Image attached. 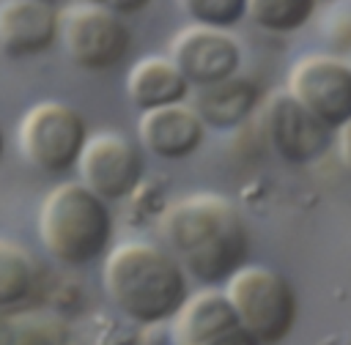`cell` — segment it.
Wrapping results in <instances>:
<instances>
[{"label":"cell","instance_id":"cell-10","mask_svg":"<svg viewBox=\"0 0 351 345\" xmlns=\"http://www.w3.org/2000/svg\"><path fill=\"white\" fill-rule=\"evenodd\" d=\"M170 58L192 82V88H208L239 74L241 44L230 30L192 22L173 36Z\"/></svg>","mask_w":351,"mask_h":345},{"label":"cell","instance_id":"cell-18","mask_svg":"<svg viewBox=\"0 0 351 345\" xmlns=\"http://www.w3.org/2000/svg\"><path fill=\"white\" fill-rule=\"evenodd\" d=\"M176 3L189 22L206 27H222V30H230L241 19H247V8H250V0H176Z\"/></svg>","mask_w":351,"mask_h":345},{"label":"cell","instance_id":"cell-8","mask_svg":"<svg viewBox=\"0 0 351 345\" xmlns=\"http://www.w3.org/2000/svg\"><path fill=\"white\" fill-rule=\"evenodd\" d=\"M288 90L332 131L351 120V63L335 55H307L291 66Z\"/></svg>","mask_w":351,"mask_h":345},{"label":"cell","instance_id":"cell-20","mask_svg":"<svg viewBox=\"0 0 351 345\" xmlns=\"http://www.w3.org/2000/svg\"><path fill=\"white\" fill-rule=\"evenodd\" d=\"M337 131H340L337 134V153H340V162L346 164V170L351 172V120Z\"/></svg>","mask_w":351,"mask_h":345},{"label":"cell","instance_id":"cell-4","mask_svg":"<svg viewBox=\"0 0 351 345\" xmlns=\"http://www.w3.org/2000/svg\"><path fill=\"white\" fill-rule=\"evenodd\" d=\"M88 137L82 112L66 101H38L16 126L19 153L30 167L47 175H63L77 167Z\"/></svg>","mask_w":351,"mask_h":345},{"label":"cell","instance_id":"cell-6","mask_svg":"<svg viewBox=\"0 0 351 345\" xmlns=\"http://www.w3.org/2000/svg\"><path fill=\"white\" fill-rule=\"evenodd\" d=\"M58 41L77 68L107 71L126 58L132 47V30L110 5L77 0L60 11Z\"/></svg>","mask_w":351,"mask_h":345},{"label":"cell","instance_id":"cell-17","mask_svg":"<svg viewBox=\"0 0 351 345\" xmlns=\"http://www.w3.org/2000/svg\"><path fill=\"white\" fill-rule=\"evenodd\" d=\"M36 285V263L33 257L11 244L0 241V309H8L30 296Z\"/></svg>","mask_w":351,"mask_h":345},{"label":"cell","instance_id":"cell-24","mask_svg":"<svg viewBox=\"0 0 351 345\" xmlns=\"http://www.w3.org/2000/svg\"><path fill=\"white\" fill-rule=\"evenodd\" d=\"M88 3H107V0H88Z\"/></svg>","mask_w":351,"mask_h":345},{"label":"cell","instance_id":"cell-1","mask_svg":"<svg viewBox=\"0 0 351 345\" xmlns=\"http://www.w3.org/2000/svg\"><path fill=\"white\" fill-rule=\"evenodd\" d=\"M159 230L167 249L200 285H228L247 266L250 233L244 216L222 194L197 192L170 203Z\"/></svg>","mask_w":351,"mask_h":345},{"label":"cell","instance_id":"cell-9","mask_svg":"<svg viewBox=\"0 0 351 345\" xmlns=\"http://www.w3.org/2000/svg\"><path fill=\"white\" fill-rule=\"evenodd\" d=\"M263 134L271 151L288 164L321 159L332 142V129L318 120L291 90L271 93L263 107Z\"/></svg>","mask_w":351,"mask_h":345},{"label":"cell","instance_id":"cell-12","mask_svg":"<svg viewBox=\"0 0 351 345\" xmlns=\"http://www.w3.org/2000/svg\"><path fill=\"white\" fill-rule=\"evenodd\" d=\"M140 145L165 162H181L192 156L206 140V120L195 104L178 101L156 110H145L137 123Z\"/></svg>","mask_w":351,"mask_h":345},{"label":"cell","instance_id":"cell-7","mask_svg":"<svg viewBox=\"0 0 351 345\" xmlns=\"http://www.w3.org/2000/svg\"><path fill=\"white\" fill-rule=\"evenodd\" d=\"M80 181L107 203L129 197L145 172L143 148L123 131H96L77 162Z\"/></svg>","mask_w":351,"mask_h":345},{"label":"cell","instance_id":"cell-11","mask_svg":"<svg viewBox=\"0 0 351 345\" xmlns=\"http://www.w3.org/2000/svg\"><path fill=\"white\" fill-rule=\"evenodd\" d=\"M60 38V11L49 0H0V55L22 60Z\"/></svg>","mask_w":351,"mask_h":345},{"label":"cell","instance_id":"cell-23","mask_svg":"<svg viewBox=\"0 0 351 345\" xmlns=\"http://www.w3.org/2000/svg\"><path fill=\"white\" fill-rule=\"evenodd\" d=\"M3 145H5V142H3V131H0V156H3Z\"/></svg>","mask_w":351,"mask_h":345},{"label":"cell","instance_id":"cell-13","mask_svg":"<svg viewBox=\"0 0 351 345\" xmlns=\"http://www.w3.org/2000/svg\"><path fill=\"white\" fill-rule=\"evenodd\" d=\"M192 82L176 66L170 55H148L126 74V96L140 112L186 101Z\"/></svg>","mask_w":351,"mask_h":345},{"label":"cell","instance_id":"cell-5","mask_svg":"<svg viewBox=\"0 0 351 345\" xmlns=\"http://www.w3.org/2000/svg\"><path fill=\"white\" fill-rule=\"evenodd\" d=\"M225 293L233 301L241 326L250 329L263 345H274L291 334L299 304L291 282L280 271L244 266L228 279Z\"/></svg>","mask_w":351,"mask_h":345},{"label":"cell","instance_id":"cell-21","mask_svg":"<svg viewBox=\"0 0 351 345\" xmlns=\"http://www.w3.org/2000/svg\"><path fill=\"white\" fill-rule=\"evenodd\" d=\"M104 5H110L121 16H132V14H140L145 5H151V0H107Z\"/></svg>","mask_w":351,"mask_h":345},{"label":"cell","instance_id":"cell-16","mask_svg":"<svg viewBox=\"0 0 351 345\" xmlns=\"http://www.w3.org/2000/svg\"><path fill=\"white\" fill-rule=\"evenodd\" d=\"M318 8V0H250L247 19L266 33H296Z\"/></svg>","mask_w":351,"mask_h":345},{"label":"cell","instance_id":"cell-26","mask_svg":"<svg viewBox=\"0 0 351 345\" xmlns=\"http://www.w3.org/2000/svg\"><path fill=\"white\" fill-rule=\"evenodd\" d=\"M49 3H52V0H49Z\"/></svg>","mask_w":351,"mask_h":345},{"label":"cell","instance_id":"cell-3","mask_svg":"<svg viewBox=\"0 0 351 345\" xmlns=\"http://www.w3.org/2000/svg\"><path fill=\"white\" fill-rule=\"evenodd\" d=\"M38 238L49 257L82 268L112 244V214L104 197L82 181L58 183L38 208Z\"/></svg>","mask_w":351,"mask_h":345},{"label":"cell","instance_id":"cell-15","mask_svg":"<svg viewBox=\"0 0 351 345\" xmlns=\"http://www.w3.org/2000/svg\"><path fill=\"white\" fill-rule=\"evenodd\" d=\"M195 107H197L200 118L206 120V126L233 129V126L244 123L252 115V110L258 107V88H255V82L236 74L225 82L197 88Z\"/></svg>","mask_w":351,"mask_h":345},{"label":"cell","instance_id":"cell-25","mask_svg":"<svg viewBox=\"0 0 351 345\" xmlns=\"http://www.w3.org/2000/svg\"><path fill=\"white\" fill-rule=\"evenodd\" d=\"M348 63H351V55H348Z\"/></svg>","mask_w":351,"mask_h":345},{"label":"cell","instance_id":"cell-22","mask_svg":"<svg viewBox=\"0 0 351 345\" xmlns=\"http://www.w3.org/2000/svg\"><path fill=\"white\" fill-rule=\"evenodd\" d=\"M0 345H19V329L8 320H0Z\"/></svg>","mask_w":351,"mask_h":345},{"label":"cell","instance_id":"cell-2","mask_svg":"<svg viewBox=\"0 0 351 345\" xmlns=\"http://www.w3.org/2000/svg\"><path fill=\"white\" fill-rule=\"evenodd\" d=\"M101 282L115 309L143 326L176 318L189 301L184 266L173 252L145 241L115 246L104 260Z\"/></svg>","mask_w":351,"mask_h":345},{"label":"cell","instance_id":"cell-14","mask_svg":"<svg viewBox=\"0 0 351 345\" xmlns=\"http://www.w3.org/2000/svg\"><path fill=\"white\" fill-rule=\"evenodd\" d=\"M239 323H241L239 312L228 298V293L206 290L192 296L184 304V309L176 315V334L181 345H203Z\"/></svg>","mask_w":351,"mask_h":345},{"label":"cell","instance_id":"cell-19","mask_svg":"<svg viewBox=\"0 0 351 345\" xmlns=\"http://www.w3.org/2000/svg\"><path fill=\"white\" fill-rule=\"evenodd\" d=\"M203 345H263V342H261L250 329H244V326L239 323V326H233V329L217 334L214 340H208V342H203Z\"/></svg>","mask_w":351,"mask_h":345}]
</instances>
